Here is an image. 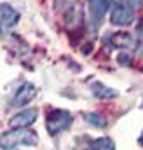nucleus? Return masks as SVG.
Segmentation results:
<instances>
[{
  "label": "nucleus",
  "instance_id": "obj_13",
  "mask_svg": "<svg viewBox=\"0 0 143 150\" xmlns=\"http://www.w3.org/2000/svg\"><path fill=\"white\" fill-rule=\"evenodd\" d=\"M135 44H136V52L138 54H143V25L140 26V32L135 38Z\"/></svg>",
  "mask_w": 143,
  "mask_h": 150
},
{
  "label": "nucleus",
  "instance_id": "obj_14",
  "mask_svg": "<svg viewBox=\"0 0 143 150\" xmlns=\"http://www.w3.org/2000/svg\"><path fill=\"white\" fill-rule=\"evenodd\" d=\"M129 59H131V58H129L127 54H120V56H119V63H120V65H124V67H129V65H131V63H129Z\"/></svg>",
  "mask_w": 143,
  "mask_h": 150
},
{
  "label": "nucleus",
  "instance_id": "obj_8",
  "mask_svg": "<svg viewBox=\"0 0 143 150\" xmlns=\"http://www.w3.org/2000/svg\"><path fill=\"white\" fill-rule=\"evenodd\" d=\"M91 93H93V96L98 98V100H115V98L119 96V91H117V89L108 87L107 84L98 82V80L91 84Z\"/></svg>",
  "mask_w": 143,
  "mask_h": 150
},
{
  "label": "nucleus",
  "instance_id": "obj_11",
  "mask_svg": "<svg viewBox=\"0 0 143 150\" xmlns=\"http://www.w3.org/2000/svg\"><path fill=\"white\" fill-rule=\"evenodd\" d=\"M84 120L89 124V126H94V127H107L108 120L107 117L100 115V113H94V112H89L84 115Z\"/></svg>",
  "mask_w": 143,
  "mask_h": 150
},
{
  "label": "nucleus",
  "instance_id": "obj_12",
  "mask_svg": "<svg viewBox=\"0 0 143 150\" xmlns=\"http://www.w3.org/2000/svg\"><path fill=\"white\" fill-rule=\"evenodd\" d=\"M73 4H75V0H54V7L58 11H65V12L73 9Z\"/></svg>",
  "mask_w": 143,
  "mask_h": 150
},
{
  "label": "nucleus",
  "instance_id": "obj_7",
  "mask_svg": "<svg viewBox=\"0 0 143 150\" xmlns=\"http://www.w3.org/2000/svg\"><path fill=\"white\" fill-rule=\"evenodd\" d=\"M19 21V12L9 4H0V23L4 28H12Z\"/></svg>",
  "mask_w": 143,
  "mask_h": 150
},
{
  "label": "nucleus",
  "instance_id": "obj_4",
  "mask_svg": "<svg viewBox=\"0 0 143 150\" xmlns=\"http://www.w3.org/2000/svg\"><path fill=\"white\" fill-rule=\"evenodd\" d=\"M37 93H38V89H37L35 84H32V82H23L18 89H16V93H14V96L11 98V107H25L26 103H30L33 98L37 96Z\"/></svg>",
  "mask_w": 143,
  "mask_h": 150
},
{
  "label": "nucleus",
  "instance_id": "obj_9",
  "mask_svg": "<svg viewBox=\"0 0 143 150\" xmlns=\"http://www.w3.org/2000/svg\"><path fill=\"white\" fill-rule=\"evenodd\" d=\"M108 42L112 47H117V49H127L135 44V38L131 33L127 32H117V33H112L108 37Z\"/></svg>",
  "mask_w": 143,
  "mask_h": 150
},
{
  "label": "nucleus",
  "instance_id": "obj_10",
  "mask_svg": "<svg viewBox=\"0 0 143 150\" xmlns=\"http://www.w3.org/2000/svg\"><path fill=\"white\" fill-rule=\"evenodd\" d=\"M91 150H115V143L112 138L108 136H101V138H96L94 142H91Z\"/></svg>",
  "mask_w": 143,
  "mask_h": 150
},
{
  "label": "nucleus",
  "instance_id": "obj_5",
  "mask_svg": "<svg viewBox=\"0 0 143 150\" xmlns=\"http://www.w3.org/2000/svg\"><path fill=\"white\" fill-rule=\"evenodd\" d=\"M87 7H89L91 26L96 30V28H100V25L105 19V14L110 9V2L108 0H87Z\"/></svg>",
  "mask_w": 143,
  "mask_h": 150
},
{
  "label": "nucleus",
  "instance_id": "obj_2",
  "mask_svg": "<svg viewBox=\"0 0 143 150\" xmlns=\"http://www.w3.org/2000/svg\"><path fill=\"white\" fill-rule=\"evenodd\" d=\"M73 122V117L68 110H63V108H54L47 113L45 117V127H47V133L51 136H56L63 131H67Z\"/></svg>",
  "mask_w": 143,
  "mask_h": 150
},
{
  "label": "nucleus",
  "instance_id": "obj_16",
  "mask_svg": "<svg viewBox=\"0 0 143 150\" xmlns=\"http://www.w3.org/2000/svg\"><path fill=\"white\" fill-rule=\"evenodd\" d=\"M138 143H140V145L143 147V131H142V136H140V140H138Z\"/></svg>",
  "mask_w": 143,
  "mask_h": 150
},
{
  "label": "nucleus",
  "instance_id": "obj_17",
  "mask_svg": "<svg viewBox=\"0 0 143 150\" xmlns=\"http://www.w3.org/2000/svg\"><path fill=\"white\" fill-rule=\"evenodd\" d=\"M89 150H91V149H89Z\"/></svg>",
  "mask_w": 143,
  "mask_h": 150
},
{
  "label": "nucleus",
  "instance_id": "obj_3",
  "mask_svg": "<svg viewBox=\"0 0 143 150\" xmlns=\"http://www.w3.org/2000/svg\"><path fill=\"white\" fill-rule=\"evenodd\" d=\"M135 19V11L124 2H115L110 5V23L113 26H127Z\"/></svg>",
  "mask_w": 143,
  "mask_h": 150
},
{
  "label": "nucleus",
  "instance_id": "obj_6",
  "mask_svg": "<svg viewBox=\"0 0 143 150\" xmlns=\"http://www.w3.org/2000/svg\"><path fill=\"white\" fill-rule=\"evenodd\" d=\"M37 119H38L37 108H25L9 119V126L11 127H30L32 124L37 122Z\"/></svg>",
  "mask_w": 143,
  "mask_h": 150
},
{
  "label": "nucleus",
  "instance_id": "obj_1",
  "mask_svg": "<svg viewBox=\"0 0 143 150\" xmlns=\"http://www.w3.org/2000/svg\"><path fill=\"white\" fill-rule=\"evenodd\" d=\"M38 143V134L28 127H12L0 134V149L14 150L18 147H35Z\"/></svg>",
  "mask_w": 143,
  "mask_h": 150
},
{
  "label": "nucleus",
  "instance_id": "obj_15",
  "mask_svg": "<svg viewBox=\"0 0 143 150\" xmlns=\"http://www.w3.org/2000/svg\"><path fill=\"white\" fill-rule=\"evenodd\" d=\"M133 7H143V0H129Z\"/></svg>",
  "mask_w": 143,
  "mask_h": 150
}]
</instances>
